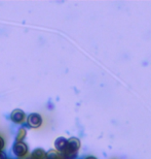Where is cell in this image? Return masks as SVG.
<instances>
[{"instance_id": "cell-3", "label": "cell", "mask_w": 151, "mask_h": 159, "mask_svg": "<svg viewBox=\"0 0 151 159\" xmlns=\"http://www.w3.org/2000/svg\"><path fill=\"white\" fill-rule=\"evenodd\" d=\"M12 151H14L15 155H17L18 157H23L27 154L28 152V146L25 144L24 142L20 143H15L14 147H12Z\"/></svg>"}, {"instance_id": "cell-6", "label": "cell", "mask_w": 151, "mask_h": 159, "mask_svg": "<svg viewBox=\"0 0 151 159\" xmlns=\"http://www.w3.org/2000/svg\"><path fill=\"white\" fill-rule=\"evenodd\" d=\"M32 159H48V153L41 148L35 149L32 153H31V156Z\"/></svg>"}, {"instance_id": "cell-7", "label": "cell", "mask_w": 151, "mask_h": 159, "mask_svg": "<svg viewBox=\"0 0 151 159\" xmlns=\"http://www.w3.org/2000/svg\"><path fill=\"white\" fill-rule=\"evenodd\" d=\"M27 135V131L24 127L19 129L18 131V134H17V138H15V143H20V142H23V139L26 138Z\"/></svg>"}, {"instance_id": "cell-9", "label": "cell", "mask_w": 151, "mask_h": 159, "mask_svg": "<svg viewBox=\"0 0 151 159\" xmlns=\"http://www.w3.org/2000/svg\"><path fill=\"white\" fill-rule=\"evenodd\" d=\"M0 159H7V157H6V154L3 153L2 151L0 152Z\"/></svg>"}, {"instance_id": "cell-5", "label": "cell", "mask_w": 151, "mask_h": 159, "mask_svg": "<svg viewBox=\"0 0 151 159\" xmlns=\"http://www.w3.org/2000/svg\"><path fill=\"white\" fill-rule=\"evenodd\" d=\"M68 146V139L63 138V136H60V138H58L55 141V147H56V150L60 152V153H63L66 148H67Z\"/></svg>"}, {"instance_id": "cell-11", "label": "cell", "mask_w": 151, "mask_h": 159, "mask_svg": "<svg viewBox=\"0 0 151 159\" xmlns=\"http://www.w3.org/2000/svg\"><path fill=\"white\" fill-rule=\"evenodd\" d=\"M27 159H32V158H31V157H29V158H27Z\"/></svg>"}, {"instance_id": "cell-10", "label": "cell", "mask_w": 151, "mask_h": 159, "mask_svg": "<svg viewBox=\"0 0 151 159\" xmlns=\"http://www.w3.org/2000/svg\"><path fill=\"white\" fill-rule=\"evenodd\" d=\"M86 159H97V158L95 156H87Z\"/></svg>"}, {"instance_id": "cell-2", "label": "cell", "mask_w": 151, "mask_h": 159, "mask_svg": "<svg viewBox=\"0 0 151 159\" xmlns=\"http://www.w3.org/2000/svg\"><path fill=\"white\" fill-rule=\"evenodd\" d=\"M27 123L31 128H38V127L41 126V124H42V117L40 116L39 114L32 113L28 116Z\"/></svg>"}, {"instance_id": "cell-8", "label": "cell", "mask_w": 151, "mask_h": 159, "mask_svg": "<svg viewBox=\"0 0 151 159\" xmlns=\"http://www.w3.org/2000/svg\"><path fill=\"white\" fill-rule=\"evenodd\" d=\"M4 145H5V143H4V139H3L1 136H0V152L2 151V149L4 148Z\"/></svg>"}, {"instance_id": "cell-4", "label": "cell", "mask_w": 151, "mask_h": 159, "mask_svg": "<svg viewBox=\"0 0 151 159\" xmlns=\"http://www.w3.org/2000/svg\"><path fill=\"white\" fill-rule=\"evenodd\" d=\"M25 117H26V114H25L24 111H22L20 109L14 110L10 114V120L15 124L23 123L25 120Z\"/></svg>"}, {"instance_id": "cell-1", "label": "cell", "mask_w": 151, "mask_h": 159, "mask_svg": "<svg viewBox=\"0 0 151 159\" xmlns=\"http://www.w3.org/2000/svg\"><path fill=\"white\" fill-rule=\"evenodd\" d=\"M80 148V141L77 138H71L68 139V146L62 155L65 159H75L78 150Z\"/></svg>"}]
</instances>
